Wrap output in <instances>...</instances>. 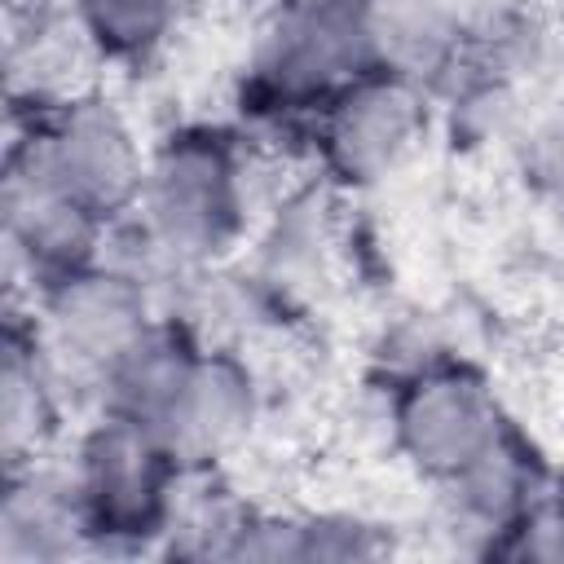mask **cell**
Listing matches in <instances>:
<instances>
[{
  "label": "cell",
  "mask_w": 564,
  "mask_h": 564,
  "mask_svg": "<svg viewBox=\"0 0 564 564\" xmlns=\"http://www.w3.org/2000/svg\"><path fill=\"white\" fill-rule=\"evenodd\" d=\"M269 159L282 154L256 145L225 119H181L150 137L141 198L123 225L159 269L167 308L189 278L220 269L251 247L269 216L260 198Z\"/></svg>",
  "instance_id": "cell-1"
},
{
  "label": "cell",
  "mask_w": 564,
  "mask_h": 564,
  "mask_svg": "<svg viewBox=\"0 0 564 564\" xmlns=\"http://www.w3.org/2000/svg\"><path fill=\"white\" fill-rule=\"evenodd\" d=\"M370 66V0H264L238 62L234 123L282 159L304 154L313 110Z\"/></svg>",
  "instance_id": "cell-2"
},
{
  "label": "cell",
  "mask_w": 564,
  "mask_h": 564,
  "mask_svg": "<svg viewBox=\"0 0 564 564\" xmlns=\"http://www.w3.org/2000/svg\"><path fill=\"white\" fill-rule=\"evenodd\" d=\"M62 454L88 511L93 555H159L185 476L172 445L141 419L88 410Z\"/></svg>",
  "instance_id": "cell-3"
},
{
  "label": "cell",
  "mask_w": 564,
  "mask_h": 564,
  "mask_svg": "<svg viewBox=\"0 0 564 564\" xmlns=\"http://www.w3.org/2000/svg\"><path fill=\"white\" fill-rule=\"evenodd\" d=\"M379 388L388 454L427 489H441L445 480L467 471L516 427L489 370L463 352L419 361L401 375L379 379Z\"/></svg>",
  "instance_id": "cell-4"
},
{
  "label": "cell",
  "mask_w": 564,
  "mask_h": 564,
  "mask_svg": "<svg viewBox=\"0 0 564 564\" xmlns=\"http://www.w3.org/2000/svg\"><path fill=\"white\" fill-rule=\"evenodd\" d=\"M18 308L88 410L97 379L167 313V300L145 269L115 251H101L97 260L44 282Z\"/></svg>",
  "instance_id": "cell-5"
},
{
  "label": "cell",
  "mask_w": 564,
  "mask_h": 564,
  "mask_svg": "<svg viewBox=\"0 0 564 564\" xmlns=\"http://www.w3.org/2000/svg\"><path fill=\"white\" fill-rule=\"evenodd\" d=\"M441 106L410 79L379 66L326 97L304 128V163L317 185L357 198L397 181L432 141Z\"/></svg>",
  "instance_id": "cell-6"
},
{
  "label": "cell",
  "mask_w": 564,
  "mask_h": 564,
  "mask_svg": "<svg viewBox=\"0 0 564 564\" xmlns=\"http://www.w3.org/2000/svg\"><path fill=\"white\" fill-rule=\"evenodd\" d=\"M9 141H22L40 167L110 229L137 212L150 137L110 88L84 84L40 110L9 115Z\"/></svg>",
  "instance_id": "cell-7"
},
{
  "label": "cell",
  "mask_w": 564,
  "mask_h": 564,
  "mask_svg": "<svg viewBox=\"0 0 564 564\" xmlns=\"http://www.w3.org/2000/svg\"><path fill=\"white\" fill-rule=\"evenodd\" d=\"M106 238L110 225L97 212H88L70 189H62L22 141L4 145L0 247L9 308L26 304L44 282L97 260L106 251Z\"/></svg>",
  "instance_id": "cell-8"
},
{
  "label": "cell",
  "mask_w": 564,
  "mask_h": 564,
  "mask_svg": "<svg viewBox=\"0 0 564 564\" xmlns=\"http://www.w3.org/2000/svg\"><path fill=\"white\" fill-rule=\"evenodd\" d=\"M269 419V383L256 348L203 339L189 379L163 419V441L185 467H229Z\"/></svg>",
  "instance_id": "cell-9"
},
{
  "label": "cell",
  "mask_w": 564,
  "mask_h": 564,
  "mask_svg": "<svg viewBox=\"0 0 564 564\" xmlns=\"http://www.w3.org/2000/svg\"><path fill=\"white\" fill-rule=\"evenodd\" d=\"M551 494H555L551 467L542 463V454L533 449L520 423L494 449H485L467 471L432 489L441 529H449L458 546L476 555H494L498 542Z\"/></svg>",
  "instance_id": "cell-10"
},
{
  "label": "cell",
  "mask_w": 564,
  "mask_h": 564,
  "mask_svg": "<svg viewBox=\"0 0 564 564\" xmlns=\"http://www.w3.org/2000/svg\"><path fill=\"white\" fill-rule=\"evenodd\" d=\"M84 405L35 339L22 308H4L0 335V467L57 454Z\"/></svg>",
  "instance_id": "cell-11"
},
{
  "label": "cell",
  "mask_w": 564,
  "mask_h": 564,
  "mask_svg": "<svg viewBox=\"0 0 564 564\" xmlns=\"http://www.w3.org/2000/svg\"><path fill=\"white\" fill-rule=\"evenodd\" d=\"M84 555H93V533L66 454L4 467L0 564H66Z\"/></svg>",
  "instance_id": "cell-12"
},
{
  "label": "cell",
  "mask_w": 564,
  "mask_h": 564,
  "mask_svg": "<svg viewBox=\"0 0 564 564\" xmlns=\"http://www.w3.org/2000/svg\"><path fill=\"white\" fill-rule=\"evenodd\" d=\"M476 48L467 0H370L375 66L419 84L436 101L463 79Z\"/></svg>",
  "instance_id": "cell-13"
},
{
  "label": "cell",
  "mask_w": 564,
  "mask_h": 564,
  "mask_svg": "<svg viewBox=\"0 0 564 564\" xmlns=\"http://www.w3.org/2000/svg\"><path fill=\"white\" fill-rule=\"evenodd\" d=\"M392 524L361 507H256L234 560L247 564H344L392 555Z\"/></svg>",
  "instance_id": "cell-14"
},
{
  "label": "cell",
  "mask_w": 564,
  "mask_h": 564,
  "mask_svg": "<svg viewBox=\"0 0 564 564\" xmlns=\"http://www.w3.org/2000/svg\"><path fill=\"white\" fill-rule=\"evenodd\" d=\"M97 70H150L198 22L203 0H62Z\"/></svg>",
  "instance_id": "cell-15"
},
{
  "label": "cell",
  "mask_w": 564,
  "mask_h": 564,
  "mask_svg": "<svg viewBox=\"0 0 564 564\" xmlns=\"http://www.w3.org/2000/svg\"><path fill=\"white\" fill-rule=\"evenodd\" d=\"M203 330L181 317V313H163L93 388V405L88 410H115V414H128V419H141L150 423L154 432L163 427V419L172 414L185 379H189V366L203 348ZM84 410V414H88ZM163 436V432H159Z\"/></svg>",
  "instance_id": "cell-16"
},
{
  "label": "cell",
  "mask_w": 564,
  "mask_h": 564,
  "mask_svg": "<svg viewBox=\"0 0 564 564\" xmlns=\"http://www.w3.org/2000/svg\"><path fill=\"white\" fill-rule=\"evenodd\" d=\"M516 172L529 198L564 225V110L533 119L516 141Z\"/></svg>",
  "instance_id": "cell-17"
},
{
  "label": "cell",
  "mask_w": 564,
  "mask_h": 564,
  "mask_svg": "<svg viewBox=\"0 0 564 564\" xmlns=\"http://www.w3.org/2000/svg\"><path fill=\"white\" fill-rule=\"evenodd\" d=\"M494 560H564V494L529 511L494 551Z\"/></svg>",
  "instance_id": "cell-18"
}]
</instances>
